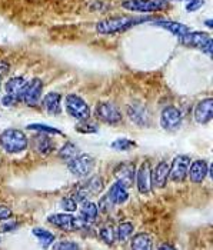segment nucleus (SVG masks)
<instances>
[{
  "mask_svg": "<svg viewBox=\"0 0 213 250\" xmlns=\"http://www.w3.org/2000/svg\"><path fill=\"white\" fill-rule=\"evenodd\" d=\"M43 90V83L39 77L32 79L29 83H26L23 93H21V102H24L27 106H36L39 103L40 96Z\"/></svg>",
  "mask_w": 213,
  "mask_h": 250,
  "instance_id": "obj_8",
  "label": "nucleus"
},
{
  "mask_svg": "<svg viewBox=\"0 0 213 250\" xmlns=\"http://www.w3.org/2000/svg\"><path fill=\"white\" fill-rule=\"evenodd\" d=\"M99 236H100V239L106 245H113L115 240H116V233H115V230L112 228H103V229H100Z\"/></svg>",
  "mask_w": 213,
  "mask_h": 250,
  "instance_id": "obj_31",
  "label": "nucleus"
},
{
  "mask_svg": "<svg viewBox=\"0 0 213 250\" xmlns=\"http://www.w3.org/2000/svg\"><path fill=\"white\" fill-rule=\"evenodd\" d=\"M208 173H209V166L205 160H196L192 165H189L188 176L193 183H202Z\"/></svg>",
  "mask_w": 213,
  "mask_h": 250,
  "instance_id": "obj_17",
  "label": "nucleus"
},
{
  "mask_svg": "<svg viewBox=\"0 0 213 250\" xmlns=\"http://www.w3.org/2000/svg\"><path fill=\"white\" fill-rule=\"evenodd\" d=\"M62 209H64V212H75L78 209V202L75 200V197H64L60 202Z\"/></svg>",
  "mask_w": 213,
  "mask_h": 250,
  "instance_id": "obj_32",
  "label": "nucleus"
},
{
  "mask_svg": "<svg viewBox=\"0 0 213 250\" xmlns=\"http://www.w3.org/2000/svg\"><path fill=\"white\" fill-rule=\"evenodd\" d=\"M129 116H130V119L136 122L137 125H146L148 122H146V119H148V116L145 113V109L143 107H137V106H130L129 107Z\"/></svg>",
  "mask_w": 213,
  "mask_h": 250,
  "instance_id": "obj_28",
  "label": "nucleus"
},
{
  "mask_svg": "<svg viewBox=\"0 0 213 250\" xmlns=\"http://www.w3.org/2000/svg\"><path fill=\"white\" fill-rule=\"evenodd\" d=\"M47 220H49L50 225H53L58 229L64 231H75L89 228V223L83 222L80 217H73L72 214H67V213H55V214H50Z\"/></svg>",
  "mask_w": 213,
  "mask_h": 250,
  "instance_id": "obj_3",
  "label": "nucleus"
},
{
  "mask_svg": "<svg viewBox=\"0 0 213 250\" xmlns=\"http://www.w3.org/2000/svg\"><path fill=\"white\" fill-rule=\"evenodd\" d=\"M12 209L4 206V205H0V220H10L12 217Z\"/></svg>",
  "mask_w": 213,
  "mask_h": 250,
  "instance_id": "obj_36",
  "label": "nucleus"
},
{
  "mask_svg": "<svg viewBox=\"0 0 213 250\" xmlns=\"http://www.w3.org/2000/svg\"><path fill=\"white\" fill-rule=\"evenodd\" d=\"M110 146H112V149H115V150L126 152V150H129L130 147H135L136 143L135 142H132V140H129V139H126V137H122V139L115 140Z\"/></svg>",
  "mask_w": 213,
  "mask_h": 250,
  "instance_id": "obj_29",
  "label": "nucleus"
},
{
  "mask_svg": "<svg viewBox=\"0 0 213 250\" xmlns=\"http://www.w3.org/2000/svg\"><path fill=\"white\" fill-rule=\"evenodd\" d=\"M189 1L191 3H188V6H186L188 12H194V10H197L199 7L203 6V0H189Z\"/></svg>",
  "mask_w": 213,
  "mask_h": 250,
  "instance_id": "obj_37",
  "label": "nucleus"
},
{
  "mask_svg": "<svg viewBox=\"0 0 213 250\" xmlns=\"http://www.w3.org/2000/svg\"><path fill=\"white\" fill-rule=\"evenodd\" d=\"M159 249H174V248L172 246V245H162Z\"/></svg>",
  "mask_w": 213,
  "mask_h": 250,
  "instance_id": "obj_41",
  "label": "nucleus"
},
{
  "mask_svg": "<svg viewBox=\"0 0 213 250\" xmlns=\"http://www.w3.org/2000/svg\"><path fill=\"white\" fill-rule=\"evenodd\" d=\"M33 149L42 156H47V154L52 153V150L55 149V145L47 136L40 133V135L33 137Z\"/></svg>",
  "mask_w": 213,
  "mask_h": 250,
  "instance_id": "obj_19",
  "label": "nucleus"
},
{
  "mask_svg": "<svg viewBox=\"0 0 213 250\" xmlns=\"http://www.w3.org/2000/svg\"><path fill=\"white\" fill-rule=\"evenodd\" d=\"M0 145L7 153H21L26 150L29 140L19 129H7L0 135Z\"/></svg>",
  "mask_w": 213,
  "mask_h": 250,
  "instance_id": "obj_1",
  "label": "nucleus"
},
{
  "mask_svg": "<svg viewBox=\"0 0 213 250\" xmlns=\"http://www.w3.org/2000/svg\"><path fill=\"white\" fill-rule=\"evenodd\" d=\"M156 26H159V27H163V29H166V30H169L170 33H173L174 36H177V38H183V36H186L191 30H189V27L188 26H185V24H182V23H176V21H166V20H157L155 21Z\"/></svg>",
  "mask_w": 213,
  "mask_h": 250,
  "instance_id": "obj_20",
  "label": "nucleus"
},
{
  "mask_svg": "<svg viewBox=\"0 0 213 250\" xmlns=\"http://www.w3.org/2000/svg\"><path fill=\"white\" fill-rule=\"evenodd\" d=\"M110 206H113V203L109 200V197H107V196H103V197L100 199V202H99V208H97V209H99V210H102V212L106 213L112 209Z\"/></svg>",
  "mask_w": 213,
  "mask_h": 250,
  "instance_id": "obj_34",
  "label": "nucleus"
},
{
  "mask_svg": "<svg viewBox=\"0 0 213 250\" xmlns=\"http://www.w3.org/2000/svg\"><path fill=\"white\" fill-rule=\"evenodd\" d=\"M102 190H103V179L99 176H93L79 188L76 196H75V200L76 202H85V200H87L89 196L99 194Z\"/></svg>",
  "mask_w": 213,
  "mask_h": 250,
  "instance_id": "obj_10",
  "label": "nucleus"
},
{
  "mask_svg": "<svg viewBox=\"0 0 213 250\" xmlns=\"http://www.w3.org/2000/svg\"><path fill=\"white\" fill-rule=\"evenodd\" d=\"M26 80L23 77H12L6 82V93L10 95V96L16 97L18 100H21V93H23V89L26 86Z\"/></svg>",
  "mask_w": 213,
  "mask_h": 250,
  "instance_id": "obj_18",
  "label": "nucleus"
},
{
  "mask_svg": "<svg viewBox=\"0 0 213 250\" xmlns=\"http://www.w3.org/2000/svg\"><path fill=\"white\" fill-rule=\"evenodd\" d=\"M18 102H19V100H18L16 97L10 96V95H7V93H6V95L3 96V99H1V104L6 106V107H7V106H13V104H16Z\"/></svg>",
  "mask_w": 213,
  "mask_h": 250,
  "instance_id": "obj_38",
  "label": "nucleus"
},
{
  "mask_svg": "<svg viewBox=\"0 0 213 250\" xmlns=\"http://www.w3.org/2000/svg\"><path fill=\"white\" fill-rule=\"evenodd\" d=\"M182 42L188 46H193L197 49H202L206 55H212V46L213 42L212 38L208 35V33H203V32H189L186 36L182 38Z\"/></svg>",
  "mask_w": 213,
  "mask_h": 250,
  "instance_id": "obj_7",
  "label": "nucleus"
},
{
  "mask_svg": "<svg viewBox=\"0 0 213 250\" xmlns=\"http://www.w3.org/2000/svg\"><path fill=\"white\" fill-rule=\"evenodd\" d=\"M135 165L133 163H120L117 165L116 169L113 170L115 177L117 179V183L123 185L126 189L130 188L133 185V179H135Z\"/></svg>",
  "mask_w": 213,
  "mask_h": 250,
  "instance_id": "obj_14",
  "label": "nucleus"
},
{
  "mask_svg": "<svg viewBox=\"0 0 213 250\" xmlns=\"http://www.w3.org/2000/svg\"><path fill=\"white\" fill-rule=\"evenodd\" d=\"M66 110L78 120H87L90 117V107L78 95H69L66 97Z\"/></svg>",
  "mask_w": 213,
  "mask_h": 250,
  "instance_id": "obj_5",
  "label": "nucleus"
},
{
  "mask_svg": "<svg viewBox=\"0 0 213 250\" xmlns=\"http://www.w3.org/2000/svg\"><path fill=\"white\" fill-rule=\"evenodd\" d=\"M132 234H133V225L132 223L126 222V223H120L119 225V228H117L116 230V237L122 243L126 242Z\"/></svg>",
  "mask_w": 213,
  "mask_h": 250,
  "instance_id": "obj_26",
  "label": "nucleus"
},
{
  "mask_svg": "<svg viewBox=\"0 0 213 250\" xmlns=\"http://www.w3.org/2000/svg\"><path fill=\"white\" fill-rule=\"evenodd\" d=\"M136 185L137 190L142 194H149L152 189V170L149 162H145L140 165L137 173H136Z\"/></svg>",
  "mask_w": 213,
  "mask_h": 250,
  "instance_id": "obj_13",
  "label": "nucleus"
},
{
  "mask_svg": "<svg viewBox=\"0 0 213 250\" xmlns=\"http://www.w3.org/2000/svg\"><path fill=\"white\" fill-rule=\"evenodd\" d=\"M9 72V64L6 62H0V79Z\"/></svg>",
  "mask_w": 213,
  "mask_h": 250,
  "instance_id": "obj_39",
  "label": "nucleus"
},
{
  "mask_svg": "<svg viewBox=\"0 0 213 250\" xmlns=\"http://www.w3.org/2000/svg\"><path fill=\"white\" fill-rule=\"evenodd\" d=\"M212 23H213L212 20H206V26H208V27H212L213 26Z\"/></svg>",
  "mask_w": 213,
  "mask_h": 250,
  "instance_id": "obj_42",
  "label": "nucleus"
},
{
  "mask_svg": "<svg viewBox=\"0 0 213 250\" xmlns=\"http://www.w3.org/2000/svg\"><path fill=\"white\" fill-rule=\"evenodd\" d=\"M132 249L149 250L152 249V237L148 233H137L132 239Z\"/></svg>",
  "mask_w": 213,
  "mask_h": 250,
  "instance_id": "obj_24",
  "label": "nucleus"
},
{
  "mask_svg": "<svg viewBox=\"0 0 213 250\" xmlns=\"http://www.w3.org/2000/svg\"><path fill=\"white\" fill-rule=\"evenodd\" d=\"M33 234L39 239L40 245H42L43 248H49V246L55 242V234L50 233L49 230H46V229L35 228V229H33Z\"/></svg>",
  "mask_w": 213,
  "mask_h": 250,
  "instance_id": "obj_25",
  "label": "nucleus"
},
{
  "mask_svg": "<svg viewBox=\"0 0 213 250\" xmlns=\"http://www.w3.org/2000/svg\"><path fill=\"white\" fill-rule=\"evenodd\" d=\"M169 163L162 160L157 163V166L155 167V170L152 172V186L155 188H165L166 183H168V179H169Z\"/></svg>",
  "mask_w": 213,
  "mask_h": 250,
  "instance_id": "obj_16",
  "label": "nucleus"
},
{
  "mask_svg": "<svg viewBox=\"0 0 213 250\" xmlns=\"http://www.w3.org/2000/svg\"><path fill=\"white\" fill-rule=\"evenodd\" d=\"M16 228H18L16 223H7V225H3L0 229H1V231H12L13 229H16Z\"/></svg>",
  "mask_w": 213,
  "mask_h": 250,
  "instance_id": "obj_40",
  "label": "nucleus"
},
{
  "mask_svg": "<svg viewBox=\"0 0 213 250\" xmlns=\"http://www.w3.org/2000/svg\"><path fill=\"white\" fill-rule=\"evenodd\" d=\"M95 115L99 120L107 125H116L122 120L119 109L112 103H99L95 109Z\"/></svg>",
  "mask_w": 213,
  "mask_h": 250,
  "instance_id": "obj_11",
  "label": "nucleus"
},
{
  "mask_svg": "<svg viewBox=\"0 0 213 250\" xmlns=\"http://www.w3.org/2000/svg\"><path fill=\"white\" fill-rule=\"evenodd\" d=\"M60 100H62V96L56 92H50V93H47L46 96L43 97V106H44V109L47 110L49 115H60V112H62Z\"/></svg>",
  "mask_w": 213,
  "mask_h": 250,
  "instance_id": "obj_21",
  "label": "nucleus"
},
{
  "mask_svg": "<svg viewBox=\"0 0 213 250\" xmlns=\"http://www.w3.org/2000/svg\"><path fill=\"white\" fill-rule=\"evenodd\" d=\"M106 196L109 197V200H110L113 205H122V203H125V202L128 200L129 193H128V189H126L123 185L115 183V185L110 188V190H109V193H107Z\"/></svg>",
  "mask_w": 213,
  "mask_h": 250,
  "instance_id": "obj_22",
  "label": "nucleus"
},
{
  "mask_svg": "<svg viewBox=\"0 0 213 250\" xmlns=\"http://www.w3.org/2000/svg\"><path fill=\"white\" fill-rule=\"evenodd\" d=\"M53 249L60 250V249H79V245L78 243H75V242H67V240H64V242H59L56 245H53Z\"/></svg>",
  "mask_w": 213,
  "mask_h": 250,
  "instance_id": "obj_33",
  "label": "nucleus"
},
{
  "mask_svg": "<svg viewBox=\"0 0 213 250\" xmlns=\"http://www.w3.org/2000/svg\"><path fill=\"white\" fill-rule=\"evenodd\" d=\"M163 0H126L122 3V7L130 12H157L165 7Z\"/></svg>",
  "mask_w": 213,
  "mask_h": 250,
  "instance_id": "obj_6",
  "label": "nucleus"
},
{
  "mask_svg": "<svg viewBox=\"0 0 213 250\" xmlns=\"http://www.w3.org/2000/svg\"><path fill=\"white\" fill-rule=\"evenodd\" d=\"M213 117V99L208 97L199 102L194 107V119L199 125H206Z\"/></svg>",
  "mask_w": 213,
  "mask_h": 250,
  "instance_id": "obj_15",
  "label": "nucleus"
},
{
  "mask_svg": "<svg viewBox=\"0 0 213 250\" xmlns=\"http://www.w3.org/2000/svg\"><path fill=\"white\" fill-rule=\"evenodd\" d=\"M76 130L78 132H82V133H95L97 132V129L95 126H92V125H86V123H80L76 126Z\"/></svg>",
  "mask_w": 213,
  "mask_h": 250,
  "instance_id": "obj_35",
  "label": "nucleus"
},
{
  "mask_svg": "<svg viewBox=\"0 0 213 250\" xmlns=\"http://www.w3.org/2000/svg\"><path fill=\"white\" fill-rule=\"evenodd\" d=\"M142 20L143 19H136V18H129V16L112 18V19L99 21L96 24V30L100 35H113V33H119V32L129 29L130 26H133Z\"/></svg>",
  "mask_w": 213,
  "mask_h": 250,
  "instance_id": "obj_2",
  "label": "nucleus"
},
{
  "mask_svg": "<svg viewBox=\"0 0 213 250\" xmlns=\"http://www.w3.org/2000/svg\"><path fill=\"white\" fill-rule=\"evenodd\" d=\"M29 130H38L40 133H55V135H62V132L52 127V126H47V125H43V123H32L27 126Z\"/></svg>",
  "mask_w": 213,
  "mask_h": 250,
  "instance_id": "obj_30",
  "label": "nucleus"
},
{
  "mask_svg": "<svg viewBox=\"0 0 213 250\" xmlns=\"http://www.w3.org/2000/svg\"><path fill=\"white\" fill-rule=\"evenodd\" d=\"M83 205H82V209H80V219L83 220V222H86V223H93L95 220H96L97 217V213H99V209H97V206L95 203H92V202H87V200H85V202H82Z\"/></svg>",
  "mask_w": 213,
  "mask_h": 250,
  "instance_id": "obj_23",
  "label": "nucleus"
},
{
  "mask_svg": "<svg viewBox=\"0 0 213 250\" xmlns=\"http://www.w3.org/2000/svg\"><path fill=\"white\" fill-rule=\"evenodd\" d=\"M189 165H191V157L185 156V154H180V156H176L169 169V177L176 182V183H180L183 182L186 177H188V170H189Z\"/></svg>",
  "mask_w": 213,
  "mask_h": 250,
  "instance_id": "obj_9",
  "label": "nucleus"
},
{
  "mask_svg": "<svg viewBox=\"0 0 213 250\" xmlns=\"http://www.w3.org/2000/svg\"><path fill=\"white\" fill-rule=\"evenodd\" d=\"M79 154V149L76 145H73V143H66L60 150H59V157L60 159H64V160H70V159H73V157H76Z\"/></svg>",
  "mask_w": 213,
  "mask_h": 250,
  "instance_id": "obj_27",
  "label": "nucleus"
},
{
  "mask_svg": "<svg viewBox=\"0 0 213 250\" xmlns=\"http://www.w3.org/2000/svg\"><path fill=\"white\" fill-rule=\"evenodd\" d=\"M160 125L166 130H176L182 125V113L174 106H168L163 109L160 116Z\"/></svg>",
  "mask_w": 213,
  "mask_h": 250,
  "instance_id": "obj_12",
  "label": "nucleus"
},
{
  "mask_svg": "<svg viewBox=\"0 0 213 250\" xmlns=\"http://www.w3.org/2000/svg\"><path fill=\"white\" fill-rule=\"evenodd\" d=\"M95 166H96V162L90 154H79L67 162V169L70 170V173H73L78 177L90 174L93 172Z\"/></svg>",
  "mask_w": 213,
  "mask_h": 250,
  "instance_id": "obj_4",
  "label": "nucleus"
}]
</instances>
